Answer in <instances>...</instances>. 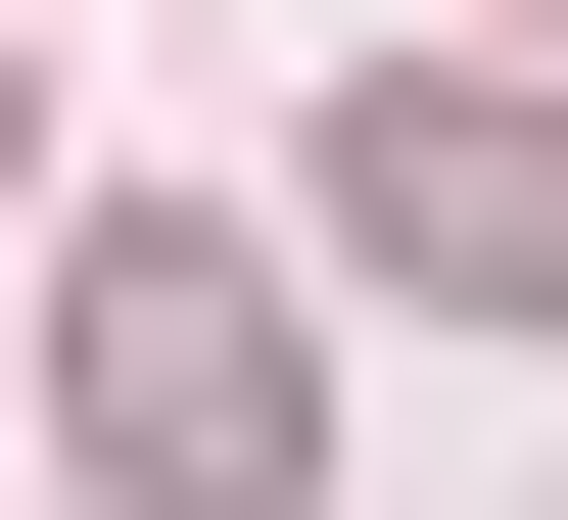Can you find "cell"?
Masks as SVG:
<instances>
[{"mask_svg": "<svg viewBox=\"0 0 568 520\" xmlns=\"http://www.w3.org/2000/svg\"><path fill=\"white\" fill-rule=\"evenodd\" d=\"M48 426H95V520H284V473H332L237 237H95V284H48Z\"/></svg>", "mask_w": 568, "mask_h": 520, "instance_id": "cell-1", "label": "cell"}, {"mask_svg": "<svg viewBox=\"0 0 568 520\" xmlns=\"http://www.w3.org/2000/svg\"><path fill=\"white\" fill-rule=\"evenodd\" d=\"M332 237H426V284H568V95H379V142H332Z\"/></svg>", "mask_w": 568, "mask_h": 520, "instance_id": "cell-2", "label": "cell"}]
</instances>
